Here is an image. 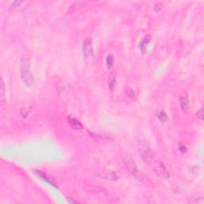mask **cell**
<instances>
[{"instance_id":"1","label":"cell","mask_w":204,"mask_h":204,"mask_svg":"<svg viewBox=\"0 0 204 204\" xmlns=\"http://www.w3.org/2000/svg\"><path fill=\"white\" fill-rule=\"evenodd\" d=\"M20 73L23 82L28 87H33L34 85V79L30 70V61L27 56H23L20 62Z\"/></svg>"},{"instance_id":"2","label":"cell","mask_w":204,"mask_h":204,"mask_svg":"<svg viewBox=\"0 0 204 204\" xmlns=\"http://www.w3.org/2000/svg\"><path fill=\"white\" fill-rule=\"evenodd\" d=\"M137 143H138L139 152H140L141 158L143 159V160H150L152 158L153 152L149 147L148 142L146 141L145 139L142 137V136H140L138 140H137Z\"/></svg>"},{"instance_id":"3","label":"cell","mask_w":204,"mask_h":204,"mask_svg":"<svg viewBox=\"0 0 204 204\" xmlns=\"http://www.w3.org/2000/svg\"><path fill=\"white\" fill-rule=\"evenodd\" d=\"M127 168H129V171H130L132 175H133L134 177H136L137 180H140L142 182H148V177H146L145 175L139 170L136 163L132 159L127 160Z\"/></svg>"},{"instance_id":"4","label":"cell","mask_w":204,"mask_h":204,"mask_svg":"<svg viewBox=\"0 0 204 204\" xmlns=\"http://www.w3.org/2000/svg\"><path fill=\"white\" fill-rule=\"evenodd\" d=\"M152 170L156 173V175L163 180H168L170 175L169 171L164 165V163L160 160H156L152 163Z\"/></svg>"},{"instance_id":"5","label":"cell","mask_w":204,"mask_h":204,"mask_svg":"<svg viewBox=\"0 0 204 204\" xmlns=\"http://www.w3.org/2000/svg\"><path fill=\"white\" fill-rule=\"evenodd\" d=\"M82 50L83 54L85 56V58H89V57H91L92 54V40L89 38H87L84 41L82 46Z\"/></svg>"},{"instance_id":"6","label":"cell","mask_w":204,"mask_h":204,"mask_svg":"<svg viewBox=\"0 0 204 204\" xmlns=\"http://www.w3.org/2000/svg\"><path fill=\"white\" fill-rule=\"evenodd\" d=\"M151 41V35H146L145 37H143L142 40L140 42V49L143 53H145L147 50V46H148V43Z\"/></svg>"},{"instance_id":"7","label":"cell","mask_w":204,"mask_h":204,"mask_svg":"<svg viewBox=\"0 0 204 204\" xmlns=\"http://www.w3.org/2000/svg\"><path fill=\"white\" fill-rule=\"evenodd\" d=\"M180 105L183 111H187L189 108V100L187 97H182L180 98Z\"/></svg>"},{"instance_id":"8","label":"cell","mask_w":204,"mask_h":204,"mask_svg":"<svg viewBox=\"0 0 204 204\" xmlns=\"http://www.w3.org/2000/svg\"><path fill=\"white\" fill-rule=\"evenodd\" d=\"M69 124H70L71 127L75 129H82L83 125L81 124L80 121H78V120L75 119V118H72V117H69Z\"/></svg>"},{"instance_id":"9","label":"cell","mask_w":204,"mask_h":204,"mask_svg":"<svg viewBox=\"0 0 204 204\" xmlns=\"http://www.w3.org/2000/svg\"><path fill=\"white\" fill-rule=\"evenodd\" d=\"M116 83H117V78H116V73H112L110 74L109 78V86L110 89L114 90L116 88Z\"/></svg>"},{"instance_id":"10","label":"cell","mask_w":204,"mask_h":204,"mask_svg":"<svg viewBox=\"0 0 204 204\" xmlns=\"http://www.w3.org/2000/svg\"><path fill=\"white\" fill-rule=\"evenodd\" d=\"M157 117H158V119L160 120L162 123H166V122H168V115H167V113L163 112V111H159V112H157Z\"/></svg>"},{"instance_id":"11","label":"cell","mask_w":204,"mask_h":204,"mask_svg":"<svg viewBox=\"0 0 204 204\" xmlns=\"http://www.w3.org/2000/svg\"><path fill=\"white\" fill-rule=\"evenodd\" d=\"M105 175H104V177L108 179V180H114L116 179H117V174L113 171H109V172H105Z\"/></svg>"},{"instance_id":"12","label":"cell","mask_w":204,"mask_h":204,"mask_svg":"<svg viewBox=\"0 0 204 204\" xmlns=\"http://www.w3.org/2000/svg\"><path fill=\"white\" fill-rule=\"evenodd\" d=\"M113 61H114V59H113V57L112 55H108L107 58H106V64H107L108 68H111L113 65Z\"/></svg>"},{"instance_id":"13","label":"cell","mask_w":204,"mask_h":204,"mask_svg":"<svg viewBox=\"0 0 204 204\" xmlns=\"http://www.w3.org/2000/svg\"><path fill=\"white\" fill-rule=\"evenodd\" d=\"M4 101V83H3V78H1V104L3 105Z\"/></svg>"},{"instance_id":"14","label":"cell","mask_w":204,"mask_h":204,"mask_svg":"<svg viewBox=\"0 0 204 204\" xmlns=\"http://www.w3.org/2000/svg\"><path fill=\"white\" fill-rule=\"evenodd\" d=\"M127 94H128V96H129V97H130L132 100H134L135 99V97H136V94H135V92H134V91L132 89H127Z\"/></svg>"},{"instance_id":"15","label":"cell","mask_w":204,"mask_h":204,"mask_svg":"<svg viewBox=\"0 0 204 204\" xmlns=\"http://www.w3.org/2000/svg\"><path fill=\"white\" fill-rule=\"evenodd\" d=\"M39 175H40V176H41V178H43V180H46V181H47V182H49V183H51V184L54 185V183L53 182V181H52V180H51L50 179V178L46 177V175H45L44 173H39Z\"/></svg>"},{"instance_id":"16","label":"cell","mask_w":204,"mask_h":204,"mask_svg":"<svg viewBox=\"0 0 204 204\" xmlns=\"http://www.w3.org/2000/svg\"><path fill=\"white\" fill-rule=\"evenodd\" d=\"M179 150H180V152L181 153H184L186 152V151H187V148H186V147H185L184 145H183V144H180L179 145Z\"/></svg>"},{"instance_id":"17","label":"cell","mask_w":204,"mask_h":204,"mask_svg":"<svg viewBox=\"0 0 204 204\" xmlns=\"http://www.w3.org/2000/svg\"><path fill=\"white\" fill-rule=\"evenodd\" d=\"M197 116H198V117L200 119V120H203V109L199 110V112H198V113H197Z\"/></svg>"}]
</instances>
